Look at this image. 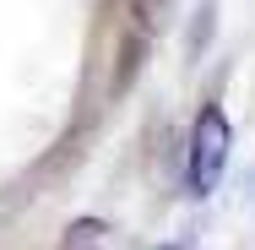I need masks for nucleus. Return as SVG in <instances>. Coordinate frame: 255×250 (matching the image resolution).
<instances>
[{"mask_svg":"<svg viewBox=\"0 0 255 250\" xmlns=\"http://www.w3.org/2000/svg\"><path fill=\"white\" fill-rule=\"evenodd\" d=\"M228 147H234V131H228V114L217 103H206L190 125V163H185V185L190 196H212L223 169H228Z\"/></svg>","mask_w":255,"mask_h":250,"instance_id":"f257e3e1","label":"nucleus"},{"mask_svg":"<svg viewBox=\"0 0 255 250\" xmlns=\"http://www.w3.org/2000/svg\"><path fill=\"white\" fill-rule=\"evenodd\" d=\"M163 16H168V0H130L125 5V33H120V65L109 76V93H130V82L141 76L147 54H152L157 33H163Z\"/></svg>","mask_w":255,"mask_h":250,"instance_id":"f03ea898","label":"nucleus"},{"mask_svg":"<svg viewBox=\"0 0 255 250\" xmlns=\"http://www.w3.org/2000/svg\"><path fill=\"white\" fill-rule=\"evenodd\" d=\"M98 234H103V223H93V218H87V223H76V229H71L65 250H87V245H98Z\"/></svg>","mask_w":255,"mask_h":250,"instance_id":"7ed1b4c3","label":"nucleus"},{"mask_svg":"<svg viewBox=\"0 0 255 250\" xmlns=\"http://www.w3.org/2000/svg\"><path fill=\"white\" fill-rule=\"evenodd\" d=\"M163 250H179V245H163Z\"/></svg>","mask_w":255,"mask_h":250,"instance_id":"20e7f679","label":"nucleus"}]
</instances>
